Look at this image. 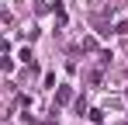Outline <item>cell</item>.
Here are the masks:
<instances>
[{
  "mask_svg": "<svg viewBox=\"0 0 128 125\" xmlns=\"http://www.w3.org/2000/svg\"><path fill=\"white\" fill-rule=\"evenodd\" d=\"M69 97H73V90H69V87H59V94H56V101H59V104H66Z\"/></svg>",
  "mask_w": 128,
  "mask_h": 125,
  "instance_id": "obj_1",
  "label": "cell"
},
{
  "mask_svg": "<svg viewBox=\"0 0 128 125\" xmlns=\"http://www.w3.org/2000/svg\"><path fill=\"white\" fill-rule=\"evenodd\" d=\"M90 122L100 125V122H104V111H100V108H94V111H90Z\"/></svg>",
  "mask_w": 128,
  "mask_h": 125,
  "instance_id": "obj_2",
  "label": "cell"
}]
</instances>
